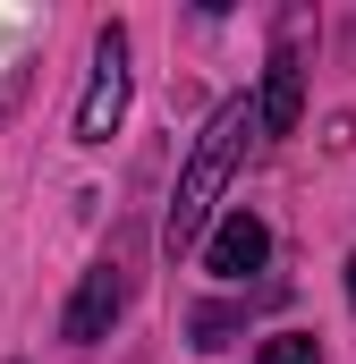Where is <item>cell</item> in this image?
Listing matches in <instances>:
<instances>
[{
  "instance_id": "obj_5",
  "label": "cell",
  "mask_w": 356,
  "mask_h": 364,
  "mask_svg": "<svg viewBox=\"0 0 356 364\" xmlns=\"http://www.w3.org/2000/svg\"><path fill=\"white\" fill-rule=\"evenodd\" d=\"M263 255H271V229L255 220V212H229L221 229H204V272H221V279L263 272Z\"/></svg>"
},
{
  "instance_id": "obj_1",
  "label": "cell",
  "mask_w": 356,
  "mask_h": 364,
  "mask_svg": "<svg viewBox=\"0 0 356 364\" xmlns=\"http://www.w3.org/2000/svg\"><path fill=\"white\" fill-rule=\"evenodd\" d=\"M246 144H255V102L238 93V102H221L212 119H204V136H195V153L178 161V186H170V212H162V255H195L204 246V229H212V212H221V195L238 178V161H246Z\"/></svg>"
},
{
  "instance_id": "obj_7",
  "label": "cell",
  "mask_w": 356,
  "mask_h": 364,
  "mask_svg": "<svg viewBox=\"0 0 356 364\" xmlns=\"http://www.w3.org/2000/svg\"><path fill=\"white\" fill-rule=\"evenodd\" d=\"M229 331H238V314H221V305H212V314H195V348H221Z\"/></svg>"
},
{
  "instance_id": "obj_6",
  "label": "cell",
  "mask_w": 356,
  "mask_h": 364,
  "mask_svg": "<svg viewBox=\"0 0 356 364\" xmlns=\"http://www.w3.org/2000/svg\"><path fill=\"white\" fill-rule=\"evenodd\" d=\"M255 364H323V348L305 339V331H280V339H263V356Z\"/></svg>"
},
{
  "instance_id": "obj_9",
  "label": "cell",
  "mask_w": 356,
  "mask_h": 364,
  "mask_svg": "<svg viewBox=\"0 0 356 364\" xmlns=\"http://www.w3.org/2000/svg\"><path fill=\"white\" fill-rule=\"evenodd\" d=\"M17 364H26V356H17Z\"/></svg>"
},
{
  "instance_id": "obj_2",
  "label": "cell",
  "mask_w": 356,
  "mask_h": 364,
  "mask_svg": "<svg viewBox=\"0 0 356 364\" xmlns=\"http://www.w3.org/2000/svg\"><path fill=\"white\" fill-rule=\"evenodd\" d=\"M127 119V26H102L93 34V77L77 102V144H110Z\"/></svg>"
},
{
  "instance_id": "obj_3",
  "label": "cell",
  "mask_w": 356,
  "mask_h": 364,
  "mask_svg": "<svg viewBox=\"0 0 356 364\" xmlns=\"http://www.w3.org/2000/svg\"><path fill=\"white\" fill-rule=\"evenodd\" d=\"M127 288H136V272H127V246H110V255H102V263L77 279V296H68V314H60V339H77V348L110 339V322L127 314Z\"/></svg>"
},
{
  "instance_id": "obj_4",
  "label": "cell",
  "mask_w": 356,
  "mask_h": 364,
  "mask_svg": "<svg viewBox=\"0 0 356 364\" xmlns=\"http://www.w3.org/2000/svg\"><path fill=\"white\" fill-rule=\"evenodd\" d=\"M263 68L271 77H263V93H255V136H288L297 110H305V68H297V43H288V34L271 43Z\"/></svg>"
},
{
  "instance_id": "obj_8",
  "label": "cell",
  "mask_w": 356,
  "mask_h": 364,
  "mask_svg": "<svg viewBox=\"0 0 356 364\" xmlns=\"http://www.w3.org/2000/svg\"><path fill=\"white\" fill-rule=\"evenodd\" d=\"M348 305H356V255H348Z\"/></svg>"
}]
</instances>
